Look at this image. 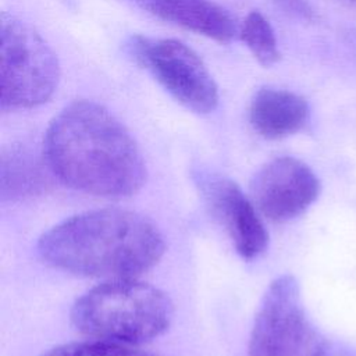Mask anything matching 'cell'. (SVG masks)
Returning <instances> with one entry per match:
<instances>
[{"label":"cell","instance_id":"12","mask_svg":"<svg viewBox=\"0 0 356 356\" xmlns=\"http://www.w3.org/2000/svg\"><path fill=\"white\" fill-rule=\"evenodd\" d=\"M239 35L261 65L270 67L280 60V50L274 29L260 11H252L246 15Z\"/></svg>","mask_w":356,"mask_h":356},{"label":"cell","instance_id":"9","mask_svg":"<svg viewBox=\"0 0 356 356\" xmlns=\"http://www.w3.org/2000/svg\"><path fill=\"white\" fill-rule=\"evenodd\" d=\"M147 13L220 43L235 35L232 17L213 0H131Z\"/></svg>","mask_w":356,"mask_h":356},{"label":"cell","instance_id":"1","mask_svg":"<svg viewBox=\"0 0 356 356\" xmlns=\"http://www.w3.org/2000/svg\"><path fill=\"white\" fill-rule=\"evenodd\" d=\"M43 157L58 181L95 196H132L146 181L145 160L131 134L92 100H75L53 118Z\"/></svg>","mask_w":356,"mask_h":356},{"label":"cell","instance_id":"2","mask_svg":"<svg viewBox=\"0 0 356 356\" xmlns=\"http://www.w3.org/2000/svg\"><path fill=\"white\" fill-rule=\"evenodd\" d=\"M40 259L76 275L135 278L159 263L164 236L147 217L127 209L104 207L72 216L38 241Z\"/></svg>","mask_w":356,"mask_h":356},{"label":"cell","instance_id":"16","mask_svg":"<svg viewBox=\"0 0 356 356\" xmlns=\"http://www.w3.org/2000/svg\"><path fill=\"white\" fill-rule=\"evenodd\" d=\"M349 1H356V0H349Z\"/></svg>","mask_w":356,"mask_h":356},{"label":"cell","instance_id":"15","mask_svg":"<svg viewBox=\"0 0 356 356\" xmlns=\"http://www.w3.org/2000/svg\"><path fill=\"white\" fill-rule=\"evenodd\" d=\"M285 11L302 18H313V10L305 0H274Z\"/></svg>","mask_w":356,"mask_h":356},{"label":"cell","instance_id":"10","mask_svg":"<svg viewBox=\"0 0 356 356\" xmlns=\"http://www.w3.org/2000/svg\"><path fill=\"white\" fill-rule=\"evenodd\" d=\"M309 117L307 102L285 89L261 88L250 102V124L266 139H282L299 132Z\"/></svg>","mask_w":356,"mask_h":356},{"label":"cell","instance_id":"13","mask_svg":"<svg viewBox=\"0 0 356 356\" xmlns=\"http://www.w3.org/2000/svg\"><path fill=\"white\" fill-rule=\"evenodd\" d=\"M40 356H160L154 352L136 348L135 345L110 341H83L58 345Z\"/></svg>","mask_w":356,"mask_h":356},{"label":"cell","instance_id":"8","mask_svg":"<svg viewBox=\"0 0 356 356\" xmlns=\"http://www.w3.org/2000/svg\"><path fill=\"white\" fill-rule=\"evenodd\" d=\"M213 213L225 227L238 254L246 260L260 256L268 245L267 229L253 200L231 179L204 177L199 179Z\"/></svg>","mask_w":356,"mask_h":356},{"label":"cell","instance_id":"7","mask_svg":"<svg viewBox=\"0 0 356 356\" xmlns=\"http://www.w3.org/2000/svg\"><path fill=\"white\" fill-rule=\"evenodd\" d=\"M252 200L270 221L284 222L300 216L320 193L313 170L295 157H278L264 164L250 182Z\"/></svg>","mask_w":356,"mask_h":356},{"label":"cell","instance_id":"6","mask_svg":"<svg viewBox=\"0 0 356 356\" xmlns=\"http://www.w3.org/2000/svg\"><path fill=\"white\" fill-rule=\"evenodd\" d=\"M131 53L181 104L199 114L218 104V89L207 67L185 43L177 39L132 38Z\"/></svg>","mask_w":356,"mask_h":356},{"label":"cell","instance_id":"14","mask_svg":"<svg viewBox=\"0 0 356 356\" xmlns=\"http://www.w3.org/2000/svg\"><path fill=\"white\" fill-rule=\"evenodd\" d=\"M314 356H356V352L342 343L323 338Z\"/></svg>","mask_w":356,"mask_h":356},{"label":"cell","instance_id":"4","mask_svg":"<svg viewBox=\"0 0 356 356\" xmlns=\"http://www.w3.org/2000/svg\"><path fill=\"white\" fill-rule=\"evenodd\" d=\"M1 96L3 110L32 108L54 93L60 67L44 39L26 22L1 15Z\"/></svg>","mask_w":356,"mask_h":356},{"label":"cell","instance_id":"3","mask_svg":"<svg viewBox=\"0 0 356 356\" xmlns=\"http://www.w3.org/2000/svg\"><path fill=\"white\" fill-rule=\"evenodd\" d=\"M76 331L95 339L138 345L163 335L174 305L160 288L135 278H115L79 296L71 307Z\"/></svg>","mask_w":356,"mask_h":356},{"label":"cell","instance_id":"11","mask_svg":"<svg viewBox=\"0 0 356 356\" xmlns=\"http://www.w3.org/2000/svg\"><path fill=\"white\" fill-rule=\"evenodd\" d=\"M1 197L21 199L35 195L47 184L39 160L24 147L11 146L1 153Z\"/></svg>","mask_w":356,"mask_h":356},{"label":"cell","instance_id":"5","mask_svg":"<svg viewBox=\"0 0 356 356\" xmlns=\"http://www.w3.org/2000/svg\"><path fill=\"white\" fill-rule=\"evenodd\" d=\"M321 341L306 314L296 278L277 277L256 313L248 356H314Z\"/></svg>","mask_w":356,"mask_h":356}]
</instances>
